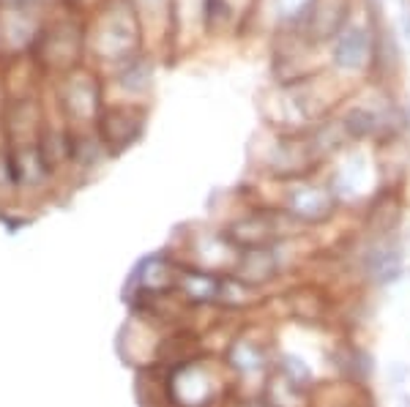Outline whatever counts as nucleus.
Returning <instances> with one entry per match:
<instances>
[{"label":"nucleus","mask_w":410,"mask_h":407,"mask_svg":"<svg viewBox=\"0 0 410 407\" xmlns=\"http://www.w3.org/2000/svg\"><path fill=\"white\" fill-rule=\"evenodd\" d=\"M183 290L197 301H213L219 295V281L211 279V276H203V274H189L183 279Z\"/></svg>","instance_id":"nucleus-1"},{"label":"nucleus","mask_w":410,"mask_h":407,"mask_svg":"<svg viewBox=\"0 0 410 407\" xmlns=\"http://www.w3.org/2000/svg\"><path fill=\"white\" fill-rule=\"evenodd\" d=\"M271 274H274V260L268 257V252H252L241 262V276L246 279H268Z\"/></svg>","instance_id":"nucleus-2"},{"label":"nucleus","mask_w":410,"mask_h":407,"mask_svg":"<svg viewBox=\"0 0 410 407\" xmlns=\"http://www.w3.org/2000/svg\"><path fill=\"white\" fill-rule=\"evenodd\" d=\"M293 208H296V213H301L304 219H317V216L326 213L329 203H326V197H323L320 192H315V189H304V192L296 197Z\"/></svg>","instance_id":"nucleus-3"}]
</instances>
